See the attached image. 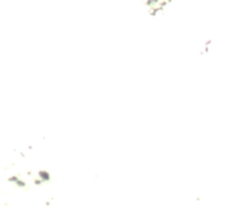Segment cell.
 <instances>
[{"label": "cell", "mask_w": 249, "mask_h": 208, "mask_svg": "<svg viewBox=\"0 0 249 208\" xmlns=\"http://www.w3.org/2000/svg\"><path fill=\"white\" fill-rule=\"evenodd\" d=\"M145 1L148 8L153 10L156 9V11L160 10L161 8H164L168 2V0H145Z\"/></svg>", "instance_id": "1"}]
</instances>
